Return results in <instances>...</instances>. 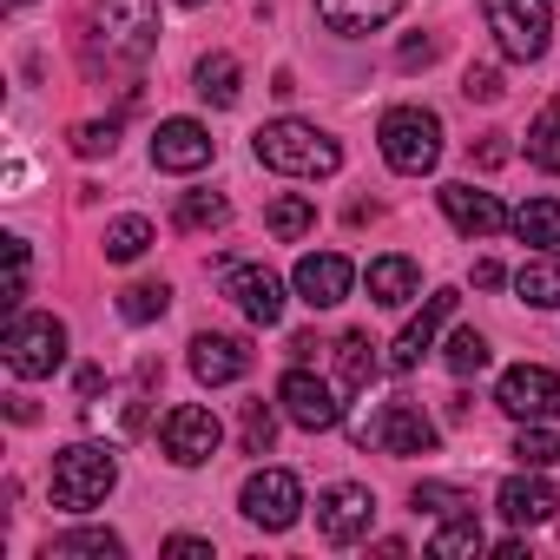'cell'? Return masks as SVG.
<instances>
[{
	"label": "cell",
	"instance_id": "obj_5",
	"mask_svg": "<svg viewBox=\"0 0 560 560\" xmlns=\"http://www.w3.org/2000/svg\"><path fill=\"white\" fill-rule=\"evenodd\" d=\"M100 40L126 67H145L159 54V0H100Z\"/></svg>",
	"mask_w": 560,
	"mask_h": 560
},
{
	"label": "cell",
	"instance_id": "obj_32",
	"mask_svg": "<svg viewBox=\"0 0 560 560\" xmlns=\"http://www.w3.org/2000/svg\"><path fill=\"white\" fill-rule=\"evenodd\" d=\"M442 363H448L455 376H481V370H488V337H481V330H455L448 350H442Z\"/></svg>",
	"mask_w": 560,
	"mask_h": 560
},
{
	"label": "cell",
	"instance_id": "obj_18",
	"mask_svg": "<svg viewBox=\"0 0 560 560\" xmlns=\"http://www.w3.org/2000/svg\"><path fill=\"white\" fill-rule=\"evenodd\" d=\"M494 508H501L514 527H547V521L560 514V494H553V488L540 481V468H534V475H514V481H501Z\"/></svg>",
	"mask_w": 560,
	"mask_h": 560
},
{
	"label": "cell",
	"instance_id": "obj_36",
	"mask_svg": "<svg viewBox=\"0 0 560 560\" xmlns=\"http://www.w3.org/2000/svg\"><path fill=\"white\" fill-rule=\"evenodd\" d=\"M119 145V119H86V126H73V152L80 159H106Z\"/></svg>",
	"mask_w": 560,
	"mask_h": 560
},
{
	"label": "cell",
	"instance_id": "obj_26",
	"mask_svg": "<svg viewBox=\"0 0 560 560\" xmlns=\"http://www.w3.org/2000/svg\"><path fill=\"white\" fill-rule=\"evenodd\" d=\"M47 560H126V540L106 534V527H86V534H60V540H47Z\"/></svg>",
	"mask_w": 560,
	"mask_h": 560
},
{
	"label": "cell",
	"instance_id": "obj_33",
	"mask_svg": "<svg viewBox=\"0 0 560 560\" xmlns=\"http://www.w3.org/2000/svg\"><path fill=\"white\" fill-rule=\"evenodd\" d=\"M514 462H521V468H553V462H560V435L540 429V422H527V429L514 435Z\"/></svg>",
	"mask_w": 560,
	"mask_h": 560
},
{
	"label": "cell",
	"instance_id": "obj_40",
	"mask_svg": "<svg viewBox=\"0 0 560 560\" xmlns=\"http://www.w3.org/2000/svg\"><path fill=\"white\" fill-rule=\"evenodd\" d=\"M396 60H402L409 73H416V67H435V60H442V40H402V54H396Z\"/></svg>",
	"mask_w": 560,
	"mask_h": 560
},
{
	"label": "cell",
	"instance_id": "obj_6",
	"mask_svg": "<svg viewBox=\"0 0 560 560\" xmlns=\"http://www.w3.org/2000/svg\"><path fill=\"white\" fill-rule=\"evenodd\" d=\"M481 14H488V34L501 40L508 60H540L547 54V34H553L547 0H481Z\"/></svg>",
	"mask_w": 560,
	"mask_h": 560
},
{
	"label": "cell",
	"instance_id": "obj_31",
	"mask_svg": "<svg viewBox=\"0 0 560 560\" xmlns=\"http://www.w3.org/2000/svg\"><path fill=\"white\" fill-rule=\"evenodd\" d=\"M488 540H481V527H475V514H448V527L429 540V553H442V560H462V553H481Z\"/></svg>",
	"mask_w": 560,
	"mask_h": 560
},
{
	"label": "cell",
	"instance_id": "obj_11",
	"mask_svg": "<svg viewBox=\"0 0 560 560\" xmlns=\"http://www.w3.org/2000/svg\"><path fill=\"white\" fill-rule=\"evenodd\" d=\"M370 521H376V494H370V488L337 481V488H324V494H317V534H324L330 547L363 540V534H370Z\"/></svg>",
	"mask_w": 560,
	"mask_h": 560
},
{
	"label": "cell",
	"instance_id": "obj_14",
	"mask_svg": "<svg viewBox=\"0 0 560 560\" xmlns=\"http://www.w3.org/2000/svg\"><path fill=\"white\" fill-rule=\"evenodd\" d=\"M350 284H357V264H350V257H337V250L298 257V298H304L311 311H337V304L350 298Z\"/></svg>",
	"mask_w": 560,
	"mask_h": 560
},
{
	"label": "cell",
	"instance_id": "obj_1",
	"mask_svg": "<svg viewBox=\"0 0 560 560\" xmlns=\"http://www.w3.org/2000/svg\"><path fill=\"white\" fill-rule=\"evenodd\" d=\"M250 152H257V165L291 172V178H330L343 165V145L330 132H317L311 119H270V126H257Z\"/></svg>",
	"mask_w": 560,
	"mask_h": 560
},
{
	"label": "cell",
	"instance_id": "obj_23",
	"mask_svg": "<svg viewBox=\"0 0 560 560\" xmlns=\"http://www.w3.org/2000/svg\"><path fill=\"white\" fill-rule=\"evenodd\" d=\"M337 383H343V396H363L376 383V343L363 330H343L337 337Z\"/></svg>",
	"mask_w": 560,
	"mask_h": 560
},
{
	"label": "cell",
	"instance_id": "obj_44",
	"mask_svg": "<svg viewBox=\"0 0 560 560\" xmlns=\"http://www.w3.org/2000/svg\"><path fill=\"white\" fill-rule=\"evenodd\" d=\"M178 8H205V0H178Z\"/></svg>",
	"mask_w": 560,
	"mask_h": 560
},
{
	"label": "cell",
	"instance_id": "obj_16",
	"mask_svg": "<svg viewBox=\"0 0 560 560\" xmlns=\"http://www.w3.org/2000/svg\"><path fill=\"white\" fill-rule=\"evenodd\" d=\"M435 198H442V211L455 218V231H468V237H494V231H508V224H514V218L501 211V198H494V191H475V185H462V178H455V185H442Z\"/></svg>",
	"mask_w": 560,
	"mask_h": 560
},
{
	"label": "cell",
	"instance_id": "obj_4",
	"mask_svg": "<svg viewBox=\"0 0 560 560\" xmlns=\"http://www.w3.org/2000/svg\"><path fill=\"white\" fill-rule=\"evenodd\" d=\"M350 435H357V448H376V455H396V462L435 455V422L416 402H376L370 416H357Z\"/></svg>",
	"mask_w": 560,
	"mask_h": 560
},
{
	"label": "cell",
	"instance_id": "obj_43",
	"mask_svg": "<svg viewBox=\"0 0 560 560\" xmlns=\"http://www.w3.org/2000/svg\"><path fill=\"white\" fill-rule=\"evenodd\" d=\"M100 389H106V370H80V396H86V402H93V396H100Z\"/></svg>",
	"mask_w": 560,
	"mask_h": 560
},
{
	"label": "cell",
	"instance_id": "obj_9",
	"mask_svg": "<svg viewBox=\"0 0 560 560\" xmlns=\"http://www.w3.org/2000/svg\"><path fill=\"white\" fill-rule=\"evenodd\" d=\"M159 442H165V455H172L178 468H198V462H211V455H218L224 422H218L211 409H198V402H178V409H165Z\"/></svg>",
	"mask_w": 560,
	"mask_h": 560
},
{
	"label": "cell",
	"instance_id": "obj_39",
	"mask_svg": "<svg viewBox=\"0 0 560 560\" xmlns=\"http://www.w3.org/2000/svg\"><path fill=\"white\" fill-rule=\"evenodd\" d=\"M468 159H475L481 172H494V165H508V132H481V139L468 145Z\"/></svg>",
	"mask_w": 560,
	"mask_h": 560
},
{
	"label": "cell",
	"instance_id": "obj_13",
	"mask_svg": "<svg viewBox=\"0 0 560 560\" xmlns=\"http://www.w3.org/2000/svg\"><path fill=\"white\" fill-rule=\"evenodd\" d=\"M277 402H284V416H291L298 429H311V435H324V429L343 422L337 389H330L324 376H311V370H284V383H277Z\"/></svg>",
	"mask_w": 560,
	"mask_h": 560
},
{
	"label": "cell",
	"instance_id": "obj_21",
	"mask_svg": "<svg viewBox=\"0 0 560 560\" xmlns=\"http://www.w3.org/2000/svg\"><path fill=\"white\" fill-rule=\"evenodd\" d=\"M416 291H422V270H416V257L389 250V257H376V264H370V298H376L383 311H402Z\"/></svg>",
	"mask_w": 560,
	"mask_h": 560
},
{
	"label": "cell",
	"instance_id": "obj_28",
	"mask_svg": "<svg viewBox=\"0 0 560 560\" xmlns=\"http://www.w3.org/2000/svg\"><path fill=\"white\" fill-rule=\"evenodd\" d=\"M145 244H152V224H145V218H113V224H106V237H100V250H106L113 264L145 257Z\"/></svg>",
	"mask_w": 560,
	"mask_h": 560
},
{
	"label": "cell",
	"instance_id": "obj_7",
	"mask_svg": "<svg viewBox=\"0 0 560 560\" xmlns=\"http://www.w3.org/2000/svg\"><path fill=\"white\" fill-rule=\"evenodd\" d=\"M237 501H244V521H250V527L284 534V527H298V514H304V481H298L291 468H257Z\"/></svg>",
	"mask_w": 560,
	"mask_h": 560
},
{
	"label": "cell",
	"instance_id": "obj_25",
	"mask_svg": "<svg viewBox=\"0 0 560 560\" xmlns=\"http://www.w3.org/2000/svg\"><path fill=\"white\" fill-rule=\"evenodd\" d=\"M311 224H317V205H311L304 191H291V198H270V205H264V231H270L277 244H298Z\"/></svg>",
	"mask_w": 560,
	"mask_h": 560
},
{
	"label": "cell",
	"instance_id": "obj_8",
	"mask_svg": "<svg viewBox=\"0 0 560 560\" xmlns=\"http://www.w3.org/2000/svg\"><path fill=\"white\" fill-rule=\"evenodd\" d=\"M67 363V324L60 317H14L8 324V370L40 383Z\"/></svg>",
	"mask_w": 560,
	"mask_h": 560
},
{
	"label": "cell",
	"instance_id": "obj_24",
	"mask_svg": "<svg viewBox=\"0 0 560 560\" xmlns=\"http://www.w3.org/2000/svg\"><path fill=\"white\" fill-rule=\"evenodd\" d=\"M237 93H244L237 60H231V54H205V60H198V100L224 113V106H237Z\"/></svg>",
	"mask_w": 560,
	"mask_h": 560
},
{
	"label": "cell",
	"instance_id": "obj_19",
	"mask_svg": "<svg viewBox=\"0 0 560 560\" xmlns=\"http://www.w3.org/2000/svg\"><path fill=\"white\" fill-rule=\"evenodd\" d=\"M396 14H402V0H317V21H324L330 34H343V40L376 34V27H389Z\"/></svg>",
	"mask_w": 560,
	"mask_h": 560
},
{
	"label": "cell",
	"instance_id": "obj_37",
	"mask_svg": "<svg viewBox=\"0 0 560 560\" xmlns=\"http://www.w3.org/2000/svg\"><path fill=\"white\" fill-rule=\"evenodd\" d=\"M237 442H244V455H264V448L277 442V416H270L264 402H244V429H237Z\"/></svg>",
	"mask_w": 560,
	"mask_h": 560
},
{
	"label": "cell",
	"instance_id": "obj_20",
	"mask_svg": "<svg viewBox=\"0 0 560 560\" xmlns=\"http://www.w3.org/2000/svg\"><path fill=\"white\" fill-rule=\"evenodd\" d=\"M442 317H455V291H435V298L422 304V317H409V324H402V337H396V350H389V370H402V376H409V370L429 357V343H435Z\"/></svg>",
	"mask_w": 560,
	"mask_h": 560
},
{
	"label": "cell",
	"instance_id": "obj_29",
	"mask_svg": "<svg viewBox=\"0 0 560 560\" xmlns=\"http://www.w3.org/2000/svg\"><path fill=\"white\" fill-rule=\"evenodd\" d=\"M409 508L416 514H475V494L468 488H448V481H416Z\"/></svg>",
	"mask_w": 560,
	"mask_h": 560
},
{
	"label": "cell",
	"instance_id": "obj_42",
	"mask_svg": "<svg viewBox=\"0 0 560 560\" xmlns=\"http://www.w3.org/2000/svg\"><path fill=\"white\" fill-rule=\"evenodd\" d=\"M475 291H501V264L494 257H475Z\"/></svg>",
	"mask_w": 560,
	"mask_h": 560
},
{
	"label": "cell",
	"instance_id": "obj_27",
	"mask_svg": "<svg viewBox=\"0 0 560 560\" xmlns=\"http://www.w3.org/2000/svg\"><path fill=\"white\" fill-rule=\"evenodd\" d=\"M514 237L540 244V250H560V198H527L514 211Z\"/></svg>",
	"mask_w": 560,
	"mask_h": 560
},
{
	"label": "cell",
	"instance_id": "obj_30",
	"mask_svg": "<svg viewBox=\"0 0 560 560\" xmlns=\"http://www.w3.org/2000/svg\"><path fill=\"white\" fill-rule=\"evenodd\" d=\"M527 159H534L540 172H560V100L527 126Z\"/></svg>",
	"mask_w": 560,
	"mask_h": 560
},
{
	"label": "cell",
	"instance_id": "obj_10",
	"mask_svg": "<svg viewBox=\"0 0 560 560\" xmlns=\"http://www.w3.org/2000/svg\"><path fill=\"white\" fill-rule=\"evenodd\" d=\"M494 402L514 416V422H553L560 416V376L540 370V363H514L494 389Z\"/></svg>",
	"mask_w": 560,
	"mask_h": 560
},
{
	"label": "cell",
	"instance_id": "obj_45",
	"mask_svg": "<svg viewBox=\"0 0 560 560\" xmlns=\"http://www.w3.org/2000/svg\"><path fill=\"white\" fill-rule=\"evenodd\" d=\"M14 8H27V0H14Z\"/></svg>",
	"mask_w": 560,
	"mask_h": 560
},
{
	"label": "cell",
	"instance_id": "obj_22",
	"mask_svg": "<svg viewBox=\"0 0 560 560\" xmlns=\"http://www.w3.org/2000/svg\"><path fill=\"white\" fill-rule=\"evenodd\" d=\"M514 291H521V304H534V311H560V250L527 257V264L514 270Z\"/></svg>",
	"mask_w": 560,
	"mask_h": 560
},
{
	"label": "cell",
	"instance_id": "obj_15",
	"mask_svg": "<svg viewBox=\"0 0 560 560\" xmlns=\"http://www.w3.org/2000/svg\"><path fill=\"white\" fill-rule=\"evenodd\" d=\"M211 132L198 126V119H159V132H152V165L159 172H198V165H211Z\"/></svg>",
	"mask_w": 560,
	"mask_h": 560
},
{
	"label": "cell",
	"instance_id": "obj_3",
	"mask_svg": "<svg viewBox=\"0 0 560 560\" xmlns=\"http://www.w3.org/2000/svg\"><path fill=\"white\" fill-rule=\"evenodd\" d=\"M376 139H383V159H389L402 178H422V172H435V159H442V119H435L429 106H389L383 126H376Z\"/></svg>",
	"mask_w": 560,
	"mask_h": 560
},
{
	"label": "cell",
	"instance_id": "obj_17",
	"mask_svg": "<svg viewBox=\"0 0 560 560\" xmlns=\"http://www.w3.org/2000/svg\"><path fill=\"white\" fill-rule=\"evenodd\" d=\"M191 376L198 383H237V376H250V343L244 337H218V330H205V337H191Z\"/></svg>",
	"mask_w": 560,
	"mask_h": 560
},
{
	"label": "cell",
	"instance_id": "obj_35",
	"mask_svg": "<svg viewBox=\"0 0 560 560\" xmlns=\"http://www.w3.org/2000/svg\"><path fill=\"white\" fill-rule=\"evenodd\" d=\"M224 218H231V205H224L218 191H191V198L178 205V224H185V231H218Z\"/></svg>",
	"mask_w": 560,
	"mask_h": 560
},
{
	"label": "cell",
	"instance_id": "obj_41",
	"mask_svg": "<svg viewBox=\"0 0 560 560\" xmlns=\"http://www.w3.org/2000/svg\"><path fill=\"white\" fill-rule=\"evenodd\" d=\"M165 560H211V540H191V534H172V540H165Z\"/></svg>",
	"mask_w": 560,
	"mask_h": 560
},
{
	"label": "cell",
	"instance_id": "obj_34",
	"mask_svg": "<svg viewBox=\"0 0 560 560\" xmlns=\"http://www.w3.org/2000/svg\"><path fill=\"white\" fill-rule=\"evenodd\" d=\"M172 311V291L165 284H132L126 298H119V317L126 324H152V317H165Z\"/></svg>",
	"mask_w": 560,
	"mask_h": 560
},
{
	"label": "cell",
	"instance_id": "obj_12",
	"mask_svg": "<svg viewBox=\"0 0 560 560\" xmlns=\"http://www.w3.org/2000/svg\"><path fill=\"white\" fill-rule=\"evenodd\" d=\"M218 291L250 317V324H284V284L264 270V264H224V277H218Z\"/></svg>",
	"mask_w": 560,
	"mask_h": 560
},
{
	"label": "cell",
	"instance_id": "obj_2",
	"mask_svg": "<svg viewBox=\"0 0 560 560\" xmlns=\"http://www.w3.org/2000/svg\"><path fill=\"white\" fill-rule=\"evenodd\" d=\"M113 481H119V462H113V448H100V442H73V448H60V455H54V475H47L54 508H67V514L100 508V501L113 494Z\"/></svg>",
	"mask_w": 560,
	"mask_h": 560
},
{
	"label": "cell",
	"instance_id": "obj_38",
	"mask_svg": "<svg viewBox=\"0 0 560 560\" xmlns=\"http://www.w3.org/2000/svg\"><path fill=\"white\" fill-rule=\"evenodd\" d=\"M501 93H508V86H501L494 67H468V73H462V100H468V106H494Z\"/></svg>",
	"mask_w": 560,
	"mask_h": 560
}]
</instances>
